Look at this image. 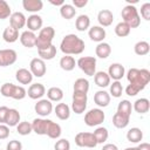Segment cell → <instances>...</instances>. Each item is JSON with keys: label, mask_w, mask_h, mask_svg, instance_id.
<instances>
[{"label": "cell", "mask_w": 150, "mask_h": 150, "mask_svg": "<svg viewBox=\"0 0 150 150\" xmlns=\"http://www.w3.org/2000/svg\"><path fill=\"white\" fill-rule=\"evenodd\" d=\"M16 131L19 135L21 136H27L29 135L33 129H32V123L30 122H27V121H23V122H20L18 125H16Z\"/></svg>", "instance_id": "obj_42"}, {"label": "cell", "mask_w": 150, "mask_h": 150, "mask_svg": "<svg viewBox=\"0 0 150 150\" xmlns=\"http://www.w3.org/2000/svg\"><path fill=\"white\" fill-rule=\"evenodd\" d=\"M110 88H109V95L112 96V97H121L122 96V93H123V87H122V83L120 81H114L111 84H109Z\"/></svg>", "instance_id": "obj_41"}, {"label": "cell", "mask_w": 150, "mask_h": 150, "mask_svg": "<svg viewBox=\"0 0 150 150\" xmlns=\"http://www.w3.org/2000/svg\"><path fill=\"white\" fill-rule=\"evenodd\" d=\"M88 4V0H73V6L75 8H82Z\"/></svg>", "instance_id": "obj_51"}, {"label": "cell", "mask_w": 150, "mask_h": 150, "mask_svg": "<svg viewBox=\"0 0 150 150\" xmlns=\"http://www.w3.org/2000/svg\"><path fill=\"white\" fill-rule=\"evenodd\" d=\"M55 36V29L52 26H47L40 29L39 34L36 35V43L35 47L39 49H45L49 46H52L53 43V39Z\"/></svg>", "instance_id": "obj_5"}, {"label": "cell", "mask_w": 150, "mask_h": 150, "mask_svg": "<svg viewBox=\"0 0 150 150\" xmlns=\"http://www.w3.org/2000/svg\"><path fill=\"white\" fill-rule=\"evenodd\" d=\"M94 81L100 88H105L110 84V77L105 71H96L94 75Z\"/></svg>", "instance_id": "obj_27"}, {"label": "cell", "mask_w": 150, "mask_h": 150, "mask_svg": "<svg viewBox=\"0 0 150 150\" xmlns=\"http://www.w3.org/2000/svg\"><path fill=\"white\" fill-rule=\"evenodd\" d=\"M54 150H70V143L66 138H60L54 144Z\"/></svg>", "instance_id": "obj_46"}, {"label": "cell", "mask_w": 150, "mask_h": 150, "mask_svg": "<svg viewBox=\"0 0 150 150\" xmlns=\"http://www.w3.org/2000/svg\"><path fill=\"white\" fill-rule=\"evenodd\" d=\"M39 53V56L41 60L46 61V60H53L55 56H56V47L54 45L45 48V49H39L38 50Z\"/></svg>", "instance_id": "obj_35"}, {"label": "cell", "mask_w": 150, "mask_h": 150, "mask_svg": "<svg viewBox=\"0 0 150 150\" xmlns=\"http://www.w3.org/2000/svg\"><path fill=\"white\" fill-rule=\"evenodd\" d=\"M8 109H9V108L6 107V105L0 107V124H5V121H6V116H7Z\"/></svg>", "instance_id": "obj_50"}, {"label": "cell", "mask_w": 150, "mask_h": 150, "mask_svg": "<svg viewBox=\"0 0 150 150\" xmlns=\"http://www.w3.org/2000/svg\"><path fill=\"white\" fill-rule=\"evenodd\" d=\"M130 30H131V28H130L125 22H123V21L118 22V23L116 25V27H115V34H116L117 36H120V38H125V36H128V35L130 34Z\"/></svg>", "instance_id": "obj_40"}, {"label": "cell", "mask_w": 150, "mask_h": 150, "mask_svg": "<svg viewBox=\"0 0 150 150\" xmlns=\"http://www.w3.org/2000/svg\"><path fill=\"white\" fill-rule=\"evenodd\" d=\"M9 136V127L6 124H0V139H6Z\"/></svg>", "instance_id": "obj_49"}, {"label": "cell", "mask_w": 150, "mask_h": 150, "mask_svg": "<svg viewBox=\"0 0 150 150\" xmlns=\"http://www.w3.org/2000/svg\"><path fill=\"white\" fill-rule=\"evenodd\" d=\"M95 54L100 59H107L111 54V47L107 42H100L95 48Z\"/></svg>", "instance_id": "obj_29"}, {"label": "cell", "mask_w": 150, "mask_h": 150, "mask_svg": "<svg viewBox=\"0 0 150 150\" xmlns=\"http://www.w3.org/2000/svg\"><path fill=\"white\" fill-rule=\"evenodd\" d=\"M42 25H43V20L38 14H32L26 20V26H27L28 30H30L33 33L36 30H40L42 28Z\"/></svg>", "instance_id": "obj_16"}, {"label": "cell", "mask_w": 150, "mask_h": 150, "mask_svg": "<svg viewBox=\"0 0 150 150\" xmlns=\"http://www.w3.org/2000/svg\"><path fill=\"white\" fill-rule=\"evenodd\" d=\"M49 2H50L52 5H54V6H60V7H61V6L63 5V4H66V2L63 1V0H59V1H54V0H49Z\"/></svg>", "instance_id": "obj_54"}, {"label": "cell", "mask_w": 150, "mask_h": 150, "mask_svg": "<svg viewBox=\"0 0 150 150\" xmlns=\"http://www.w3.org/2000/svg\"><path fill=\"white\" fill-rule=\"evenodd\" d=\"M93 135H94L97 144H103L108 139V137H109V131L104 127H97L95 129V131L93 132Z\"/></svg>", "instance_id": "obj_36"}, {"label": "cell", "mask_w": 150, "mask_h": 150, "mask_svg": "<svg viewBox=\"0 0 150 150\" xmlns=\"http://www.w3.org/2000/svg\"><path fill=\"white\" fill-rule=\"evenodd\" d=\"M22 7L27 12L36 13V12H39V11L42 9L43 2L41 0H23L22 1Z\"/></svg>", "instance_id": "obj_24"}, {"label": "cell", "mask_w": 150, "mask_h": 150, "mask_svg": "<svg viewBox=\"0 0 150 150\" xmlns=\"http://www.w3.org/2000/svg\"><path fill=\"white\" fill-rule=\"evenodd\" d=\"M127 139L130 143H139L143 139V131L139 128H131L127 132Z\"/></svg>", "instance_id": "obj_31"}, {"label": "cell", "mask_w": 150, "mask_h": 150, "mask_svg": "<svg viewBox=\"0 0 150 150\" xmlns=\"http://www.w3.org/2000/svg\"><path fill=\"white\" fill-rule=\"evenodd\" d=\"M97 21L101 27H108L114 21V14L109 9H102L97 14Z\"/></svg>", "instance_id": "obj_19"}, {"label": "cell", "mask_w": 150, "mask_h": 150, "mask_svg": "<svg viewBox=\"0 0 150 150\" xmlns=\"http://www.w3.org/2000/svg\"><path fill=\"white\" fill-rule=\"evenodd\" d=\"M141 16L146 21L150 20V2H144L141 6Z\"/></svg>", "instance_id": "obj_47"}, {"label": "cell", "mask_w": 150, "mask_h": 150, "mask_svg": "<svg viewBox=\"0 0 150 150\" xmlns=\"http://www.w3.org/2000/svg\"><path fill=\"white\" fill-rule=\"evenodd\" d=\"M6 150H22V144L18 139H12L7 143Z\"/></svg>", "instance_id": "obj_48"}, {"label": "cell", "mask_w": 150, "mask_h": 150, "mask_svg": "<svg viewBox=\"0 0 150 150\" xmlns=\"http://www.w3.org/2000/svg\"><path fill=\"white\" fill-rule=\"evenodd\" d=\"M75 144L80 148H95L97 145V142L93 132L81 131L75 136Z\"/></svg>", "instance_id": "obj_9"}, {"label": "cell", "mask_w": 150, "mask_h": 150, "mask_svg": "<svg viewBox=\"0 0 150 150\" xmlns=\"http://www.w3.org/2000/svg\"><path fill=\"white\" fill-rule=\"evenodd\" d=\"M124 150H138L137 146H129V148H125Z\"/></svg>", "instance_id": "obj_55"}, {"label": "cell", "mask_w": 150, "mask_h": 150, "mask_svg": "<svg viewBox=\"0 0 150 150\" xmlns=\"http://www.w3.org/2000/svg\"><path fill=\"white\" fill-rule=\"evenodd\" d=\"M29 70L32 73L33 76L35 77H42L46 71H47V68H46V63L43 60H41L40 57H34L30 63H29Z\"/></svg>", "instance_id": "obj_11"}, {"label": "cell", "mask_w": 150, "mask_h": 150, "mask_svg": "<svg viewBox=\"0 0 150 150\" xmlns=\"http://www.w3.org/2000/svg\"><path fill=\"white\" fill-rule=\"evenodd\" d=\"M2 39L8 42V43H13L15 42L18 39H19V30L13 28L12 26H8L4 29V33H2Z\"/></svg>", "instance_id": "obj_28"}, {"label": "cell", "mask_w": 150, "mask_h": 150, "mask_svg": "<svg viewBox=\"0 0 150 150\" xmlns=\"http://www.w3.org/2000/svg\"><path fill=\"white\" fill-rule=\"evenodd\" d=\"M14 87H15V84H13V83H11V82H6V83H4V84L1 86V88H0V93H1V95L5 96V97H11V98H12Z\"/></svg>", "instance_id": "obj_44"}, {"label": "cell", "mask_w": 150, "mask_h": 150, "mask_svg": "<svg viewBox=\"0 0 150 150\" xmlns=\"http://www.w3.org/2000/svg\"><path fill=\"white\" fill-rule=\"evenodd\" d=\"M26 20H27V18L25 16L23 13L14 12L9 16V26H12L13 28L19 30V29H21V28H23L26 26Z\"/></svg>", "instance_id": "obj_15"}, {"label": "cell", "mask_w": 150, "mask_h": 150, "mask_svg": "<svg viewBox=\"0 0 150 150\" xmlns=\"http://www.w3.org/2000/svg\"><path fill=\"white\" fill-rule=\"evenodd\" d=\"M76 66L88 76H94L96 73V59L94 56H82L77 60Z\"/></svg>", "instance_id": "obj_7"}, {"label": "cell", "mask_w": 150, "mask_h": 150, "mask_svg": "<svg viewBox=\"0 0 150 150\" xmlns=\"http://www.w3.org/2000/svg\"><path fill=\"white\" fill-rule=\"evenodd\" d=\"M131 110H132V104L129 100H122L117 105V112L125 115L128 117L131 116Z\"/></svg>", "instance_id": "obj_38"}, {"label": "cell", "mask_w": 150, "mask_h": 150, "mask_svg": "<svg viewBox=\"0 0 150 150\" xmlns=\"http://www.w3.org/2000/svg\"><path fill=\"white\" fill-rule=\"evenodd\" d=\"M123 22H125L130 28H137L141 25V16L138 14V11L132 5H127L123 7L121 12Z\"/></svg>", "instance_id": "obj_4"}, {"label": "cell", "mask_w": 150, "mask_h": 150, "mask_svg": "<svg viewBox=\"0 0 150 150\" xmlns=\"http://www.w3.org/2000/svg\"><path fill=\"white\" fill-rule=\"evenodd\" d=\"M76 14V9L73 5L70 4H63L61 7H60V15L66 19V20H70L75 16Z\"/></svg>", "instance_id": "obj_33"}, {"label": "cell", "mask_w": 150, "mask_h": 150, "mask_svg": "<svg viewBox=\"0 0 150 150\" xmlns=\"http://www.w3.org/2000/svg\"><path fill=\"white\" fill-rule=\"evenodd\" d=\"M102 150H118V148H117V145L114 144V143H107V144L103 145Z\"/></svg>", "instance_id": "obj_52"}, {"label": "cell", "mask_w": 150, "mask_h": 150, "mask_svg": "<svg viewBox=\"0 0 150 150\" xmlns=\"http://www.w3.org/2000/svg\"><path fill=\"white\" fill-rule=\"evenodd\" d=\"M54 111H55V115L57 118L62 120V121H66L70 117V108L67 103H59L56 104V107L54 108Z\"/></svg>", "instance_id": "obj_22"}, {"label": "cell", "mask_w": 150, "mask_h": 150, "mask_svg": "<svg viewBox=\"0 0 150 150\" xmlns=\"http://www.w3.org/2000/svg\"><path fill=\"white\" fill-rule=\"evenodd\" d=\"M110 98H111V96L105 90H98L94 94V102L101 108L108 107L110 103Z\"/></svg>", "instance_id": "obj_20"}, {"label": "cell", "mask_w": 150, "mask_h": 150, "mask_svg": "<svg viewBox=\"0 0 150 150\" xmlns=\"http://www.w3.org/2000/svg\"><path fill=\"white\" fill-rule=\"evenodd\" d=\"M87 102H88L87 94L74 91L73 93V101H71V110L77 115L84 112L86 108H87Z\"/></svg>", "instance_id": "obj_8"}, {"label": "cell", "mask_w": 150, "mask_h": 150, "mask_svg": "<svg viewBox=\"0 0 150 150\" xmlns=\"http://www.w3.org/2000/svg\"><path fill=\"white\" fill-rule=\"evenodd\" d=\"M75 27L79 32H84L90 28V18L87 14H81L75 20Z\"/></svg>", "instance_id": "obj_26"}, {"label": "cell", "mask_w": 150, "mask_h": 150, "mask_svg": "<svg viewBox=\"0 0 150 150\" xmlns=\"http://www.w3.org/2000/svg\"><path fill=\"white\" fill-rule=\"evenodd\" d=\"M46 94V88L42 83H33L29 86L27 90V95L32 100H41V97Z\"/></svg>", "instance_id": "obj_14"}, {"label": "cell", "mask_w": 150, "mask_h": 150, "mask_svg": "<svg viewBox=\"0 0 150 150\" xmlns=\"http://www.w3.org/2000/svg\"><path fill=\"white\" fill-rule=\"evenodd\" d=\"M26 96H27V90L22 86H15L14 87L12 98H14V100H23Z\"/></svg>", "instance_id": "obj_45"}, {"label": "cell", "mask_w": 150, "mask_h": 150, "mask_svg": "<svg viewBox=\"0 0 150 150\" xmlns=\"http://www.w3.org/2000/svg\"><path fill=\"white\" fill-rule=\"evenodd\" d=\"M105 120V115L102 109L100 108H94L90 109L88 112L84 115V123L88 127H97L101 125Z\"/></svg>", "instance_id": "obj_6"}, {"label": "cell", "mask_w": 150, "mask_h": 150, "mask_svg": "<svg viewBox=\"0 0 150 150\" xmlns=\"http://www.w3.org/2000/svg\"><path fill=\"white\" fill-rule=\"evenodd\" d=\"M32 129L36 135H46L53 139L59 138L62 132L60 124L45 117L34 118L32 122Z\"/></svg>", "instance_id": "obj_2"}, {"label": "cell", "mask_w": 150, "mask_h": 150, "mask_svg": "<svg viewBox=\"0 0 150 150\" xmlns=\"http://www.w3.org/2000/svg\"><path fill=\"white\" fill-rule=\"evenodd\" d=\"M84 47V41L75 34H67L60 43V49L64 55H79L83 53Z\"/></svg>", "instance_id": "obj_3"}, {"label": "cell", "mask_w": 150, "mask_h": 150, "mask_svg": "<svg viewBox=\"0 0 150 150\" xmlns=\"http://www.w3.org/2000/svg\"><path fill=\"white\" fill-rule=\"evenodd\" d=\"M127 80L129 81V84L125 88V94L128 96H136L150 82V71L144 68H130L127 73Z\"/></svg>", "instance_id": "obj_1"}, {"label": "cell", "mask_w": 150, "mask_h": 150, "mask_svg": "<svg viewBox=\"0 0 150 150\" xmlns=\"http://www.w3.org/2000/svg\"><path fill=\"white\" fill-rule=\"evenodd\" d=\"M19 39H20V42H21V45L23 47H26V48L35 47V43H36V35H35V33H33L30 30H25V32L21 33Z\"/></svg>", "instance_id": "obj_18"}, {"label": "cell", "mask_w": 150, "mask_h": 150, "mask_svg": "<svg viewBox=\"0 0 150 150\" xmlns=\"http://www.w3.org/2000/svg\"><path fill=\"white\" fill-rule=\"evenodd\" d=\"M76 66V61L70 55H64L60 59V67L66 71H71Z\"/></svg>", "instance_id": "obj_34"}, {"label": "cell", "mask_w": 150, "mask_h": 150, "mask_svg": "<svg viewBox=\"0 0 150 150\" xmlns=\"http://www.w3.org/2000/svg\"><path fill=\"white\" fill-rule=\"evenodd\" d=\"M134 52L137 55H139V56L146 55L150 52V45H149V42H146V41H138V42H136L135 46H134Z\"/></svg>", "instance_id": "obj_39"}, {"label": "cell", "mask_w": 150, "mask_h": 150, "mask_svg": "<svg viewBox=\"0 0 150 150\" xmlns=\"http://www.w3.org/2000/svg\"><path fill=\"white\" fill-rule=\"evenodd\" d=\"M19 123H20V112L14 108H9L6 116L5 124L7 127H16Z\"/></svg>", "instance_id": "obj_23"}, {"label": "cell", "mask_w": 150, "mask_h": 150, "mask_svg": "<svg viewBox=\"0 0 150 150\" xmlns=\"http://www.w3.org/2000/svg\"><path fill=\"white\" fill-rule=\"evenodd\" d=\"M34 110L40 117H47L53 111V103L47 98H41L35 103Z\"/></svg>", "instance_id": "obj_10"}, {"label": "cell", "mask_w": 150, "mask_h": 150, "mask_svg": "<svg viewBox=\"0 0 150 150\" xmlns=\"http://www.w3.org/2000/svg\"><path fill=\"white\" fill-rule=\"evenodd\" d=\"M129 121H130V117H128L125 115H122L120 112H115L114 116H112V124L117 129H124L125 127H128Z\"/></svg>", "instance_id": "obj_30"}, {"label": "cell", "mask_w": 150, "mask_h": 150, "mask_svg": "<svg viewBox=\"0 0 150 150\" xmlns=\"http://www.w3.org/2000/svg\"><path fill=\"white\" fill-rule=\"evenodd\" d=\"M108 75L110 77V80L112 79L114 81H120L124 75H125V69L124 66H122L121 63H111L108 68Z\"/></svg>", "instance_id": "obj_13"}, {"label": "cell", "mask_w": 150, "mask_h": 150, "mask_svg": "<svg viewBox=\"0 0 150 150\" xmlns=\"http://www.w3.org/2000/svg\"><path fill=\"white\" fill-rule=\"evenodd\" d=\"M88 35L90 38L91 41H95V42H103V40L105 39V29L101 26H93L89 28L88 30Z\"/></svg>", "instance_id": "obj_17"}, {"label": "cell", "mask_w": 150, "mask_h": 150, "mask_svg": "<svg viewBox=\"0 0 150 150\" xmlns=\"http://www.w3.org/2000/svg\"><path fill=\"white\" fill-rule=\"evenodd\" d=\"M18 54L14 49H0V67L12 66L16 62Z\"/></svg>", "instance_id": "obj_12"}, {"label": "cell", "mask_w": 150, "mask_h": 150, "mask_svg": "<svg viewBox=\"0 0 150 150\" xmlns=\"http://www.w3.org/2000/svg\"><path fill=\"white\" fill-rule=\"evenodd\" d=\"M11 14H12V9L8 2L5 0H0V20H5L9 18Z\"/></svg>", "instance_id": "obj_43"}, {"label": "cell", "mask_w": 150, "mask_h": 150, "mask_svg": "<svg viewBox=\"0 0 150 150\" xmlns=\"http://www.w3.org/2000/svg\"><path fill=\"white\" fill-rule=\"evenodd\" d=\"M47 97L50 102H60L63 98V90L59 87H50L47 90Z\"/></svg>", "instance_id": "obj_32"}, {"label": "cell", "mask_w": 150, "mask_h": 150, "mask_svg": "<svg viewBox=\"0 0 150 150\" xmlns=\"http://www.w3.org/2000/svg\"><path fill=\"white\" fill-rule=\"evenodd\" d=\"M134 110L138 114H146L150 109V101L145 97H142V98H137L135 102H134V105H132Z\"/></svg>", "instance_id": "obj_25"}, {"label": "cell", "mask_w": 150, "mask_h": 150, "mask_svg": "<svg viewBox=\"0 0 150 150\" xmlns=\"http://www.w3.org/2000/svg\"><path fill=\"white\" fill-rule=\"evenodd\" d=\"M74 91L75 93H83V94H87L88 90H89V81L87 79H83V77H80L77 79L75 82H74Z\"/></svg>", "instance_id": "obj_37"}, {"label": "cell", "mask_w": 150, "mask_h": 150, "mask_svg": "<svg viewBox=\"0 0 150 150\" xmlns=\"http://www.w3.org/2000/svg\"><path fill=\"white\" fill-rule=\"evenodd\" d=\"M138 150H150V144L146 142H141V144L137 145Z\"/></svg>", "instance_id": "obj_53"}, {"label": "cell", "mask_w": 150, "mask_h": 150, "mask_svg": "<svg viewBox=\"0 0 150 150\" xmlns=\"http://www.w3.org/2000/svg\"><path fill=\"white\" fill-rule=\"evenodd\" d=\"M15 79L21 84H29L33 81V75H32L30 70H28L26 68H20L15 73Z\"/></svg>", "instance_id": "obj_21"}]
</instances>
